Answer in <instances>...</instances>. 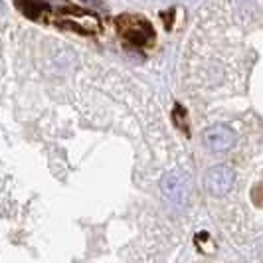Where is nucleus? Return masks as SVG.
I'll return each mask as SVG.
<instances>
[{
  "label": "nucleus",
  "instance_id": "7ed1b4c3",
  "mask_svg": "<svg viewBox=\"0 0 263 263\" xmlns=\"http://www.w3.org/2000/svg\"><path fill=\"white\" fill-rule=\"evenodd\" d=\"M204 141L212 153H226L236 145V133L226 125H214L206 131Z\"/></svg>",
  "mask_w": 263,
  "mask_h": 263
},
{
  "label": "nucleus",
  "instance_id": "f257e3e1",
  "mask_svg": "<svg viewBox=\"0 0 263 263\" xmlns=\"http://www.w3.org/2000/svg\"><path fill=\"white\" fill-rule=\"evenodd\" d=\"M160 188L174 206H184L190 196V178L182 172H168L162 178Z\"/></svg>",
  "mask_w": 263,
  "mask_h": 263
},
{
  "label": "nucleus",
  "instance_id": "f03ea898",
  "mask_svg": "<svg viewBox=\"0 0 263 263\" xmlns=\"http://www.w3.org/2000/svg\"><path fill=\"white\" fill-rule=\"evenodd\" d=\"M236 174L230 166L220 164V166H212L204 176V186L208 188V192L214 196H224L234 188Z\"/></svg>",
  "mask_w": 263,
  "mask_h": 263
}]
</instances>
